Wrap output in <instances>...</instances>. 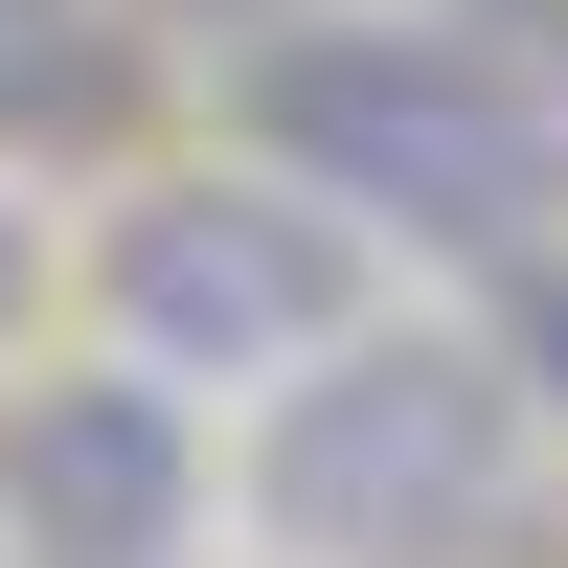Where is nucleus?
Segmentation results:
<instances>
[{
	"mask_svg": "<svg viewBox=\"0 0 568 568\" xmlns=\"http://www.w3.org/2000/svg\"><path fill=\"white\" fill-rule=\"evenodd\" d=\"M182 409L160 387H45L0 409V524H23V568H182Z\"/></svg>",
	"mask_w": 568,
	"mask_h": 568,
	"instance_id": "obj_4",
	"label": "nucleus"
},
{
	"mask_svg": "<svg viewBox=\"0 0 568 568\" xmlns=\"http://www.w3.org/2000/svg\"><path fill=\"white\" fill-rule=\"evenodd\" d=\"M0 318H23V205H0Z\"/></svg>",
	"mask_w": 568,
	"mask_h": 568,
	"instance_id": "obj_6",
	"label": "nucleus"
},
{
	"mask_svg": "<svg viewBox=\"0 0 568 568\" xmlns=\"http://www.w3.org/2000/svg\"><path fill=\"white\" fill-rule=\"evenodd\" d=\"M364 318V251L318 182H160V205H114V342L182 364V387H227V364H318Z\"/></svg>",
	"mask_w": 568,
	"mask_h": 568,
	"instance_id": "obj_3",
	"label": "nucleus"
},
{
	"mask_svg": "<svg viewBox=\"0 0 568 568\" xmlns=\"http://www.w3.org/2000/svg\"><path fill=\"white\" fill-rule=\"evenodd\" d=\"M433 23H455V45H478V69H500V91L568 136V0H433Z\"/></svg>",
	"mask_w": 568,
	"mask_h": 568,
	"instance_id": "obj_5",
	"label": "nucleus"
},
{
	"mask_svg": "<svg viewBox=\"0 0 568 568\" xmlns=\"http://www.w3.org/2000/svg\"><path fill=\"white\" fill-rule=\"evenodd\" d=\"M273 524L318 568H455L500 524V364L478 342H318L273 433Z\"/></svg>",
	"mask_w": 568,
	"mask_h": 568,
	"instance_id": "obj_2",
	"label": "nucleus"
},
{
	"mask_svg": "<svg viewBox=\"0 0 568 568\" xmlns=\"http://www.w3.org/2000/svg\"><path fill=\"white\" fill-rule=\"evenodd\" d=\"M251 136H273V182L409 227V251H478V273L546 251V205H568V136L455 23H318V45H273V69H251Z\"/></svg>",
	"mask_w": 568,
	"mask_h": 568,
	"instance_id": "obj_1",
	"label": "nucleus"
}]
</instances>
